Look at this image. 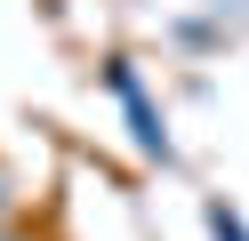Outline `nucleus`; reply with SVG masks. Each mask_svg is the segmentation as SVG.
Listing matches in <instances>:
<instances>
[{"instance_id":"7ed1b4c3","label":"nucleus","mask_w":249,"mask_h":241,"mask_svg":"<svg viewBox=\"0 0 249 241\" xmlns=\"http://www.w3.org/2000/svg\"><path fill=\"white\" fill-rule=\"evenodd\" d=\"M0 217H8V185H0Z\"/></svg>"},{"instance_id":"f257e3e1","label":"nucleus","mask_w":249,"mask_h":241,"mask_svg":"<svg viewBox=\"0 0 249 241\" xmlns=\"http://www.w3.org/2000/svg\"><path fill=\"white\" fill-rule=\"evenodd\" d=\"M105 89H113V96H121V112H129L137 153H145V161H169V129H161V112H153V96H145V80H137V64H129V56H105Z\"/></svg>"},{"instance_id":"f03ea898","label":"nucleus","mask_w":249,"mask_h":241,"mask_svg":"<svg viewBox=\"0 0 249 241\" xmlns=\"http://www.w3.org/2000/svg\"><path fill=\"white\" fill-rule=\"evenodd\" d=\"M209 241H249V225H241L233 201H209Z\"/></svg>"},{"instance_id":"20e7f679","label":"nucleus","mask_w":249,"mask_h":241,"mask_svg":"<svg viewBox=\"0 0 249 241\" xmlns=\"http://www.w3.org/2000/svg\"><path fill=\"white\" fill-rule=\"evenodd\" d=\"M0 241H24V233H8V225H0Z\"/></svg>"}]
</instances>
